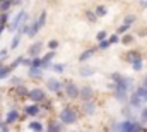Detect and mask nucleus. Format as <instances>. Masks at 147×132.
Listing matches in <instances>:
<instances>
[{
  "mask_svg": "<svg viewBox=\"0 0 147 132\" xmlns=\"http://www.w3.org/2000/svg\"><path fill=\"white\" fill-rule=\"evenodd\" d=\"M110 41H108V39H105V41H101V43H99V46H98V48H99V50H106V48H110Z\"/></svg>",
  "mask_w": 147,
  "mask_h": 132,
  "instance_id": "39",
  "label": "nucleus"
},
{
  "mask_svg": "<svg viewBox=\"0 0 147 132\" xmlns=\"http://www.w3.org/2000/svg\"><path fill=\"white\" fill-rule=\"evenodd\" d=\"M7 19H9V14H0V26H7Z\"/></svg>",
  "mask_w": 147,
  "mask_h": 132,
  "instance_id": "38",
  "label": "nucleus"
},
{
  "mask_svg": "<svg viewBox=\"0 0 147 132\" xmlns=\"http://www.w3.org/2000/svg\"><path fill=\"white\" fill-rule=\"evenodd\" d=\"M135 19H137V17H135L134 14H130V16H127V17H125V21H123V24H127V26L130 28V26H132V24L135 22Z\"/></svg>",
  "mask_w": 147,
  "mask_h": 132,
  "instance_id": "31",
  "label": "nucleus"
},
{
  "mask_svg": "<svg viewBox=\"0 0 147 132\" xmlns=\"http://www.w3.org/2000/svg\"><path fill=\"white\" fill-rule=\"evenodd\" d=\"M128 29H130V28H128L127 24H121V26H120V28L116 29V34H123V36H125V33H127Z\"/></svg>",
  "mask_w": 147,
  "mask_h": 132,
  "instance_id": "35",
  "label": "nucleus"
},
{
  "mask_svg": "<svg viewBox=\"0 0 147 132\" xmlns=\"http://www.w3.org/2000/svg\"><path fill=\"white\" fill-rule=\"evenodd\" d=\"M19 43H21V34H16L12 38V41H10V50H16L19 46Z\"/></svg>",
  "mask_w": 147,
  "mask_h": 132,
  "instance_id": "27",
  "label": "nucleus"
},
{
  "mask_svg": "<svg viewBox=\"0 0 147 132\" xmlns=\"http://www.w3.org/2000/svg\"><path fill=\"white\" fill-rule=\"evenodd\" d=\"M36 22H38V26H39V28H43V26H45V22H46V10H41V16L36 19Z\"/></svg>",
  "mask_w": 147,
  "mask_h": 132,
  "instance_id": "28",
  "label": "nucleus"
},
{
  "mask_svg": "<svg viewBox=\"0 0 147 132\" xmlns=\"http://www.w3.org/2000/svg\"><path fill=\"white\" fill-rule=\"evenodd\" d=\"M16 93H17V96H29V89H28L24 84L17 86V88H16Z\"/></svg>",
  "mask_w": 147,
  "mask_h": 132,
  "instance_id": "22",
  "label": "nucleus"
},
{
  "mask_svg": "<svg viewBox=\"0 0 147 132\" xmlns=\"http://www.w3.org/2000/svg\"><path fill=\"white\" fill-rule=\"evenodd\" d=\"M28 98L31 99L33 103H41V101L46 99V95H45V91H43L41 88H34V89L29 91V96H28Z\"/></svg>",
  "mask_w": 147,
  "mask_h": 132,
  "instance_id": "7",
  "label": "nucleus"
},
{
  "mask_svg": "<svg viewBox=\"0 0 147 132\" xmlns=\"http://www.w3.org/2000/svg\"><path fill=\"white\" fill-rule=\"evenodd\" d=\"M28 129L33 131V132H43L45 131V127H43L41 122H29V124H28Z\"/></svg>",
  "mask_w": 147,
  "mask_h": 132,
  "instance_id": "21",
  "label": "nucleus"
},
{
  "mask_svg": "<svg viewBox=\"0 0 147 132\" xmlns=\"http://www.w3.org/2000/svg\"><path fill=\"white\" fill-rule=\"evenodd\" d=\"M134 36L132 34H125V36H121V39H120V43H123V45H130V43H134Z\"/></svg>",
  "mask_w": 147,
  "mask_h": 132,
  "instance_id": "29",
  "label": "nucleus"
},
{
  "mask_svg": "<svg viewBox=\"0 0 147 132\" xmlns=\"http://www.w3.org/2000/svg\"><path fill=\"white\" fill-rule=\"evenodd\" d=\"M108 38V34H106V31H99V33L96 34V39H98V43H101V41H105Z\"/></svg>",
  "mask_w": 147,
  "mask_h": 132,
  "instance_id": "34",
  "label": "nucleus"
},
{
  "mask_svg": "<svg viewBox=\"0 0 147 132\" xmlns=\"http://www.w3.org/2000/svg\"><path fill=\"white\" fill-rule=\"evenodd\" d=\"M46 89H48V91H51V93L60 95V93H62V89H63V82H62L60 79L51 77V79H48V81H46Z\"/></svg>",
  "mask_w": 147,
  "mask_h": 132,
  "instance_id": "5",
  "label": "nucleus"
},
{
  "mask_svg": "<svg viewBox=\"0 0 147 132\" xmlns=\"http://www.w3.org/2000/svg\"><path fill=\"white\" fill-rule=\"evenodd\" d=\"M140 7H147V2H140Z\"/></svg>",
  "mask_w": 147,
  "mask_h": 132,
  "instance_id": "43",
  "label": "nucleus"
},
{
  "mask_svg": "<svg viewBox=\"0 0 147 132\" xmlns=\"http://www.w3.org/2000/svg\"><path fill=\"white\" fill-rule=\"evenodd\" d=\"M63 93L69 99H77L79 98V93H80V88L74 82L72 79H67L63 82Z\"/></svg>",
  "mask_w": 147,
  "mask_h": 132,
  "instance_id": "4",
  "label": "nucleus"
},
{
  "mask_svg": "<svg viewBox=\"0 0 147 132\" xmlns=\"http://www.w3.org/2000/svg\"><path fill=\"white\" fill-rule=\"evenodd\" d=\"M94 72H96V69L91 65H84L79 69V74H80V77H91V76H94Z\"/></svg>",
  "mask_w": 147,
  "mask_h": 132,
  "instance_id": "17",
  "label": "nucleus"
},
{
  "mask_svg": "<svg viewBox=\"0 0 147 132\" xmlns=\"http://www.w3.org/2000/svg\"><path fill=\"white\" fill-rule=\"evenodd\" d=\"M28 74H29V77H36V79L43 77V70H41V69H34V67H31V69L28 70Z\"/></svg>",
  "mask_w": 147,
  "mask_h": 132,
  "instance_id": "23",
  "label": "nucleus"
},
{
  "mask_svg": "<svg viewBox=\"0 0 147 132\" xmlns=\"http://www.w3.org/2000/svg\"><path fill=\"white\" fill-rule=\"evenodd\" d=\"M17 120H19V112H17L16 108H12V110H9V112H7L3 124H5V125H12V124H16Z\"/></svg>",
  "mask_w": 147,
  "mask_h": 132,
  "instance_id": "9",
  "label": "nucleus"
},
{
  "mask_svg": "<svg viewBox=\"0 0 147 132\" xmlns=\"http://www.w3.org/2000/svg\"><path fill=\"white\" fill-rule=\"evenodd\" d=\"M139 98L142 99L144 103H147V89L144 88V86H139V88H135V91H134Z\"/></svg>",
  "mask_w": 147,
  "mask_h": 132,
  "instance_id": "20",
  "label": "nucleus"
},
{
  "mask_svg": "<svg viewBox=\"0 0 147 132\" xmlns=\"http://www.w3.org/2000/svg\"><path fill=\"white\" fill-rule=\"evenodd\" d=\"M79 99L82 103H87V101H92L94 99V89L91 86H80V93H79Z\"/></svg>",
  "mask_w": 147,
  "mask_h": 132,
  "instance_id": "6",
  "label": "nucleus"
},
{
  "mask_svg": "<svg viewBox=\"0 0 147 132\" xmlns=\"http://www.w3.org/2000/svg\"><path fill=\"white\" fill-rule=\"evenodd\" d=\"M3 29H5V26H0V34L3 33Z\"/></svg>",
  "mask_w": 147,
  "mask_h": 132,
  "instance_id": "44",
  "label": "nucleus"
},
{
  "mask_svg": "<svg viewBox=\"0 0 147 132\" xmlns=\"http://www.w3.org/2000/svg\"><path fill=\"white\" fill-rule=\"evenodd\" d=\"M21 81H22L21 77H10V79H9V84H12V86H16V88H17V86H21V84H22Z\"/></svg>",
  "mask_w": 147,
  "mask_h": 132,
  "instance_id": "33",
  "label": "nucleus"
},
{
  "mask_svg": "<svg viewBox=\"0 0 147 132\" xmlns=\"http://www.w3.org/2000/svg\"><path fill=\"white\" fill-rule=\"evenodd\" d=\"M142 105H144V101L139 98L135 93H132V95L128 96V106H130V108H140V110H142Z\"/></svg>",
  "mask_w": 147,
  "mask_h": 132,
  "instance_id": "12",
  "label": "nucleus"
},
{
  "mask_svg": "<svg viewBox=\"0 0 147 132\" xmlns=\"http://www.w3.org/2000/svg\"><path fill=\"white\" fill-rule=\"evenodd\" d=\"M86 17H87V19H89L91 22H94V21L98 19V16L94 14V10H86Z\"/></svg>",
  "mask_w": 147,
  "mask_h": 132,
  "instance_id": "32",
  "label": "nucleus"
},
{
  "mask_svg": "<svg viewBox=\"0 0 147 132\" xmlns=\"http://www.w3.org/2000/svg\"><path fill=\"white\" fill-rule=\"evenodd\" d=\"M140 120H142L144 124H147V106H144V108L140 110Z\"/></svg>",
  "mask_w": 147,
  "mask_h": 132,
  "instance_id": "36",
  "label": "nucleus"
},
{
  "mask_svg": "<svg viewBox=\"0 0 147 132\" xmlns=\"http://www.w3.org/2000/svg\"><path fill=\"white\" fill-rule=\"evenodd\" d=\"M48 46H50V48H51V52H53V50L58 46V41H57V39H51V41L48 43Z\"/></svg>",
  "mask_w": 147,
  "mask_h": 132,
  "instance_id": "40",
  "label": "nucleus"
},
{
  "mask_svg": "<svg viewBox=\"0 0 147 132\" xmlns=\"http://www.w3.org/2000/svg\"><path fill=\"white\" fill-rule=\"evenodd\" d=\"M53 57H55V52H48L43 59H41V69L45 70V69H51V60H53Z\"/></svg>",
  "mask_w": 147,
  "mask_h": 132,
  "instance_id": "14",
  "label": "nucleus"
},
{
  "mask_svg": "<svg viewBox=\"0 0 147 132\" xmlns=\"http://www.w3.org/2000/svg\"><path fill=\"white\" fill-rule=\"evenodd\" d=\"M82 113L91 117L96 113V103L94 101H87V103H82Z\"/></svg>",
  "mask_w": 147,
  "mask_h": 132,
  "instance_id": "10",
  "label": "nucleus"
},
{
  "mask_svg": "<svg viewBox=\"0 0 147 132\" xmlns=\"http://www.w3.org/2000/svg\"><path fill=\"white\" fill-rule=\"evenodd\" d=\"M108 41H110L111 45H115V43H120V36H118V34H111L110 38H108Z\"/></svg>",
  "mask_w": 147,
  "mask_h": 132,
  "instance_id": "37",
  "label": "nucleus"
},
{
  "mask_svg": "<svg viewBox=\"0 0 147 132\" xmlns=\"http://www.w3.org/2000/svg\"><path fill=\"white\" fill-rule=\"evenodd\" d=\"M113 96L115 99H118V101H121V103H125V101H128V93L127 91H123V89H113Z\"/></svg>",
  "mask_w": 147,
  "mask_h": 132,
  "instance_id": "15",
  "label": "nucleus"
},
{
  "mask_svg": "<svg viewBox=\"0 0 147 132\" xmlns=\"http://www.w3.org/2000/svg\"><path fill=\"white\" fill-rule=\"evenodd\" d=\"M113 131L115 132H146L144 127L139 122H135L134 118H127V120H123L120 124H115Z\"/></svg>",
  "mask_w": 147,
  "mask_h": 132,
  "instance_id": "2",
  "label": "nucleus"
},
{
  "mask_svg": "<svg viewBox=\"0 0 147 132\" xmlns=\"http://www.w3.org/2000/svg\"><path fill=\"white\" fill-rule=\"evenodd\" d=\"M72 132H75V131H72Z\"/></svg>",
  "mask_w": 147,
  "mask_h": 132,
  "instance_id": "45",
  "label": "nucleus"
},
{
  "mask_svg": "<svg viewBox=\"0 0 147 132\" xmlns=\"http://www.w3.org/2000/svg\"><path fill=\"white\" fill-rule=\"evenodd\" d=\"M62 125H63L62 122H55V120H53V122H50V124H48L46 132H62Z\"/></svg>",
  "mask_w": 147,
  "mask_h": 132,
  "instance_id": "18",
  "label": "nucleus"
},
{
  "mask_svg": "<svg viewBox=\"0 0 147 132\" xmlns=\"http://www.w3.org/2000/svg\"><path fill=\"white\" fill-rule=\"evenodd\" d=\"M24 21H28V12L22 9V10H19V12L10 19V22L7 24V29H9V31H19V28L22 26Z\"/></svg>",
  "mask_w": 147,
  "mask_h": 132,
  "instance_id": "3",
  "label": "nucleus"
},
{
  "mask_svg": "<svg viewBox=\"0 0 147 132\" xmlns=\"http://www.w3.org/2000/svg\"><path fill=\"white\" fill-rule=\"evenodd\" d=\"M132 69H134L135 72H140V70L144 69V60H137V62H134V64H132Z\"/></svg>",
  "mask_w": 147,
  "mask_h": 132,
  "instance_id": "30",
  "label": "nucleus"
},
{
  "mask_svg": "<svg viewBox=\"0 0 147 132\" xmlns=\"http://www.w3.org/2000/svg\"><path fill=\"white\" fill-rule=\"evenodd\" d=\"M94 14H96L98 17H103V16H106V14H108V9H106L105 5H98V7L94 9Z\"/></svg>",
  "mask_w": 147,
  "mask_h": 132,
  "instance_id": "24",
  "label": "nucleus"
},
{
  "mask_svg": "<svg viewBox=\"0 0 147 132\" xmlns=\"http://www.w3.org/2000/svg\"><path fill=\"white\" fill-rule=\"evenodd\" d=\"M22 112H24V115H28V117H36V115H39L41 108H39V105H26Z\"/></svg>",
  "mask_w": 147,
  "mask_h": 132,
  "instance_id": "11",
  "label": "nucleus"
},
{
  "mask_svg": "<svg viewBox=\"0 0 147 132\" xmlns=\"http://www.w3.org/2000/svg\"><path fill=\"white\" fill-rule=\"evenodd\" d=\"M31 64H33V60H29V59H24V62H22V65L29 67V69H31Z\"/></svg>",
  "mask_w": 147,
  "mask_h": 132,
  "instance_id": "41",
  "label": "nucleus"
},
{
  "mask_svg": "<svg viewBox=\"0 0 147 132\" xmlns=\"http://www.w3.org/2000/svg\"><path fill=\"white\" fill-rule=\"evenodd\" d=\"M65 64H51V70L53 72H57V74H62L63 70H65Z\"/></svg>",
  "mask_w": 147,
  "mask_h": 132,
  "instance_id": "26",
  "label": "nucleus"
},
{
  "mask_svg": "<svg viewBox=\"0 0 147 132\" xmlns=\"http://www.w3.org/2000/svg\"><path fill=\"white\" fill-rule=\"evenodd\" d=\"M58 118H60V122L63 125H74L79 120V112L75 110V106H70V105L69 106H63L62 112L58 113Z\"/></svg>",
  "mask_w": 147,
  "mask_h": 132,
  "instance_id": "1",
  "label": "nucleus"
},
{
  "mask_svg": "<svg viewBox=\"0 0 147 132\" xmlns=\"http://www.w3.org/2000/svg\"><path fill=\"white\" fill-rule=\"evenodd\" d=\"M12 72H14V69H12L10 65H2L0 67V81L5 79V77H9Z\"/></svg>",
  "mask_w": 147,
  "mask_h": 132,
  "instance_id": "19",
  "label": "nucleus"
},
{
  "mask_svg": "<svg viewBox=\"0 0 147 132\" xmlns=\"http://www.w3.org/2000/svg\"><path fill=\"white\" fill-rule=\"evenodd\" d=\"M96 52H98V48H87L86 52H82V53L79 55V62H86V60H89L91 57H94Z\"/></svg>",
  "mask_w": 147,
  "mask_h": 132,
  "instance_id": "16",
  "label": "nucleus"
},
{
  "mask_svg": "<svg viewBox=\"0 0 147 132\" xmlns=\"http://www.w3.org/2000/svg\"><path fill=\"white\" fill-rule=\"evenodd\" d=\"M43 46H45V43L39 39V41H34L29 48H28V53H29V57L31 59H39V53H41V50H43Z\"/></svg>",
  "mask_w": 147,
  "mask_h": 132,
  "instance_id": "8",
  "label": "nucleus"
},
{
  "mask_svg": "<svg viewBox=\"0 0 147 132\" xmlns=\"http://www.w3.org/2000/svg\"><path fill=\"white\" fill-rule=\"evenodd\" d=\"M125 60L130 62V64H134V62H137V60H142V55H140L139 50H132V52H128V53L125 55Z\"/></svg>",
  "mask_w": 147,
  "mask_h": 132,
  "instance_id": "13",
  "label": "nucleus"
},
{
  "mask_svg": "<svg viewBox=\"0 0 147 132\" xmlns=\"http://www.w3.org/2000/svg\"><path fill=\"white\" fill-rule=\"evenodd\" d=\"M39 29H41V28L38 26V22L34 21V22L31 24V28H29V33H28V36H29V38H34V36H36V33L39 31Z\"/></svg>",
  "mask_w": 147,
  "mask_h": 132,
  "instance_id": "25",
  "label": "nucleus"
},
{
  "mask_svg": "<svg viewBox=\"0 0 147 132\" xmlns=\"http://www.w3.org/2000/svg\"><path fill=\"white\" fill-rule=\"evenodd\" d=\"M142 86H144V88H146V89H147V76H146V77H144V81H142Z\"/></svg>",
  "mask_w": 147,
  "mask_h": 132,
  "instance_id": "42",
  "label": "nucleus"
}]
</instances>
